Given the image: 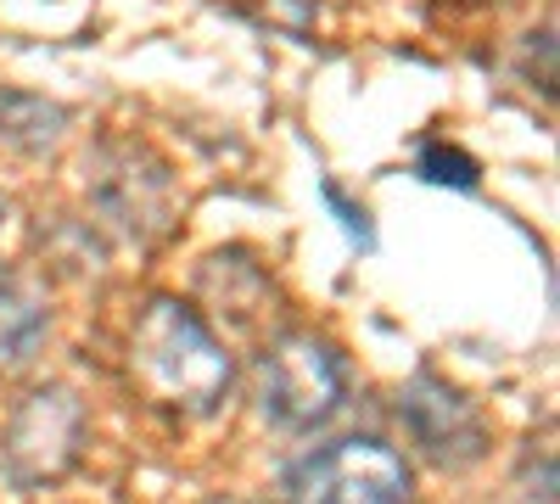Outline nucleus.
<instances>
[{
  "mask_svg": "<svg viewBox=\"0 0 560 504\" xmlns=\"http://www.w3.org/2000/svg\"><path fill=\"white\" fill-rule=\"evenodd\" d=\"M280 504H409V466L376 437H337L280 477Z\"/></svg>",
  "mask_w": 560,
  "mask_h": 504,
  "instance_id": "obj_4",
  "label": "nucleus"
},
{
  "mask_svg": "<svg viewBox=\"0 0 560 504\" xmlns=\"http://www.w3.org/2000/svg\"><path fill=\"white\" fill-rule=\"evenodd\" d=\"M129 382L163 415L202 421L224 403L236 364L191 303L152 297L129 331Z\"/></svg>",
  "mask_w": 560,
  "mask_h": 504,
  "instance_id": "obj_1",
  "label": "nucleus"
},
{
  "mask_svg": "<svg viewBox=\"0 0 560 504\" xmlns=\"http://www.w3.org/2000/svg\"><path fill=\"white\" fill-rule=\"evenodd\" d=\"M45 331H51V314L39 286L28 274H0V376L28 371L45 348Z\"/></svg>",
  "mask_w": 560,
  "mask_h": 504,
  "instance_id": "obj_7",
  "label": "nucleus"
},
{
  "mask_svg": "<svg viewBox=\"0 0 560 504\" xmlns=\"http://www.w3.org/2000/svg\"><path fill=\"white\" fill-rule=\"evenodd\" d=\"M84 197L96 231L118 247H158L174 224V179L135 141H107L96 157H84Z\"/></svg>",
  "mask_w": 560,
  "mask_h": 504,
  "instance_id": "obj_2",
  "label": "nucleus"
},
{
  "mask_svg": "<svg viewBox=\"0 0 560 504\" xmlns=\"http://www.w3.org/2000/svg\"><path fill=\"white\" fill-rule=\"evenodd\" d=\"M342 392H348L342 353L325 337L287 331L258 353V409L280 432L325 426L342 409Z\"/></svg>",
  "mask_w": 560,
  "mask_h": 504,
  "instance_id": "obj_3",
  "label": "nucleus"
},
{
  "mask_svg": "<svg viewBox=\"0 0 560 504\" xmlns=\"http://www.w3.org/2000/svg\"><path fill=\"white\" fill-rule=\"evenodd\" d=\"M68 129V113L45 96H28V90H0V141L23 157H39V152H57Z\"/></svg>",
  "mask_w": 560,
  "mask_h": 504,
  "instance_id": "obj_8",
  "label": "nucleus"
},
{
  "mask_svg": "<svg viewBox=\"0 0 560 504\" xmlns=\"http://www.w3.org/2000/svg\"><path fill=\"white\" fill-rule=\"evenodd\" d=\"M398 421L409 426L420 454L438 460V466H471V460H482V448H488L477 403L465 398L459 387L438 382L432 371H415L398 387Z\"/></svg>",
  "mask_w": 560,
  "mask_h": 504,
  "instance_id": "obj_6",
  "label": "nucleus"
},
{
  "mask_svg": "<svg viewBox=\"0 0 560 504\" xmlns=\"http://www.w3.org/2000/svg\"><path fill=\"white\" fill-rule=\"evenodd\" d=\"M84 403L68 387H34L28 398H18L7 432H0V477L18 493L62 482L84 454Z\"/></svg>",
  "mask_w": 560,
  "mask_h": 504,
  "instance_id": "obj_5",
  "label": "nucleus"
},
{
  "mask_svg": "<svg viewBox=\"0 0 560 504\" xmlns=\"http://www.w3.org/2000/svg\"><path fill=\"white\" fill-rule=\"evenodd\" d=\"M420 174H427L432 186H477V163L465 152H448V146H427V152H420Z\"/></svg>",
  "mask_w": 560,
  "mask_h": 504,
  "instance_id": "obj_9",
  "label": "nucleus"
}]
</instances>
